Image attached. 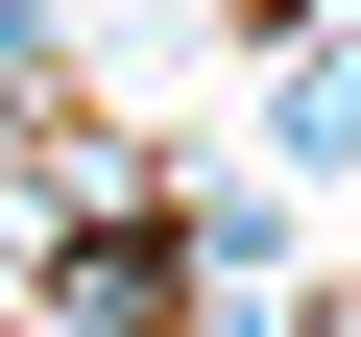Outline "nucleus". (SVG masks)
I'll list each match as a JSON object with an SVG mask.
<instances>
[{
    "mask_svg": "<svg viewBox=\"0 0 361 337\" xmlns=\"http://www.w3.org/2000/svg\"><path fill=\"white\" fill-rule=\"evenodd\" d=\"M73 313H97V337H169V313H193V265L121 217V241H73Z\"/></svg>",
    "mask_w": 361,
    "mask_h": 337,
    "instance_id": "nucleus-1",
    "label": "nucleus"
}]
</instances>
